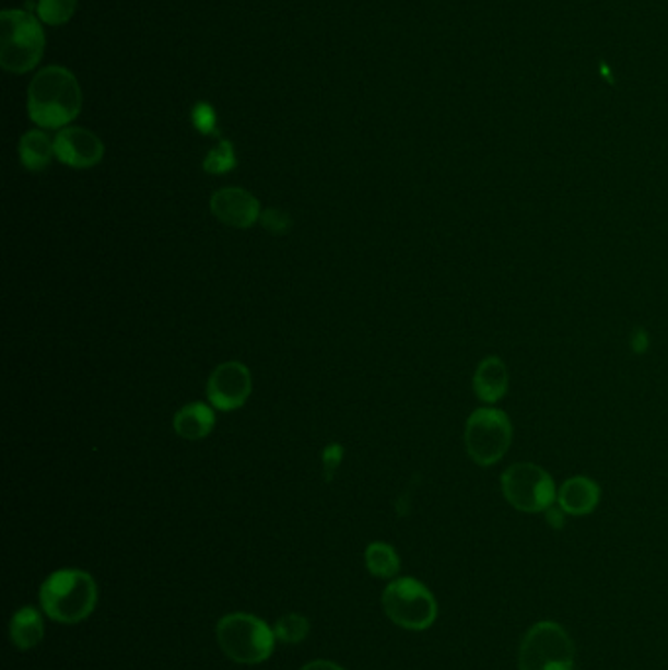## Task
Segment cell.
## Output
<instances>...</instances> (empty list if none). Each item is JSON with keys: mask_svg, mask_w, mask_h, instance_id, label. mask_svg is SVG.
Segmentation results:
<instances>
[{"mask_svg": "<svg viewBox=\"0 0 668 670\" xmlns=\"http://www.w3.org/2000/svg\"><path fill=\"white\" fill-rule=\"evenodd\" d=\"M83 106V93L77 77L61 66L42 69L28 86L30 120L44 130H63L73 122Z\"/></svg>", "mask_w": 668, "mask_h": 670, "instance_id": "1", "label": "cell"}, {"mask_svg": "<svg viewBox=\"0 0 668 670\" xmlns=\"http://www.w3.org/2000/svg\"><path fill=\"white\" fill-rule=\"evenodd\" d=\"M39 602L54 622H83L95 612L98 588L95 578L79 568H61L39 588Z\"/></svg>", "mask_w": 668, "mask_h": 670, "instance_id": "2", "label": "cell"}, {"mask_svg": "<svg viewBox=\"0 0 668 670\" xmlns=\"http://www.w3.org/2000/svg\"><path fill=\"white\" fill-rule=\"evenodd\" d=\"M0 30V66L10 73H28L46 51V34L26 10H4Z\"/></svg>", "mask_w": 668, "mask_h": 670, "instance_id": "3", "label": "cell"}, {"mask_svg": "<svg viewBox=\"0 0 668 670\" xmlns=\"http://www.w3.org/2000/svg\"><path fill=\"white\" fill-rule=\"evenodd\" d=\"M216 639L227 659L257 665L273 655L274 630L251 614H227L218 622Z\"/></svg>", "mask_w": 668, "mask_h": 670, "instance_id": "4", "label": "cell"}, {"mask_svg": "<svg viewBox=\"0 0 668 670\" xmlns=\"http://www.w3.org/2000/svg\"><path fill=\"white\" fill-rule=\"evenodd\" d=\"M514 439V427L508 414L499 408L487 407L474 410L465 425V447L479 467L500 463L509 451Z\"/></svg>", "mask_w": 668, "mask_h": 670, "instance_id": "5", "label": "cell"}, {"mask_svg": "<svg viewBox=\"0 0 668 670\" xmlns=\"http://www.w3.org/2000/svg\"><path fill=\"white\" fill-rule=\"evenodd\" d=\"M385 614L410 632H424L437 620V602L427 586L412 576L396 578L383 592Z\"/></svg>", "mask_w": 668, "mask_h": 670, "instance_id": "6", "label": "cell"}, {"mask_svg": "<svg viewBox=\"0 0 668 670\" xmlns=\"http://www.w3.org/2000/svg\"><path fill=\"white\" fill-rule=\"evenodd\" d=\"M518 661L519 670H573V639L559 623H536L521 639Z\"/></svg>", "mask_w": 668, "mask_h": 670, "instance_id": "7", "label": "cell"}, {"mask_svg": "<svg viewBox=\"0 0 668 670\" xmlns=\"http://www.w3.org/2000/svg\"><path fill=\"white\" fill-rule=\"evenodd\" d=\"M502 494L512 508L526 514H539L553 508L556 486L553 477L536 463L509 465L502 472Z\"/></svg>", "mask_w": 668, "mask_h": 670, "instance_id": "8", "label": "cell"}, {"mask_svg": "<svg viewBox=\"0 0 668 670\" xmlns=\"http://www.w3.org/2000/svg\"><path fill=\"white\" fill-rule=\"evenodd\" d=\"M251 390H254L251 373L239 361H227L218 365L208 378V400L220 412L239 410L251 397Z\"/></svg>", "mask_w": 668, "mask_h": 670, "instance_id": "9", "label": "cell"}, {"mask_svg": "<svg viewBox=\"0 0 668 670\" xmlns=\"http://www.w3.org/2000/svg\"><path fill=\"white\" fill-rule=\"evenodd\" d=\"M56 157L67 167L89 169L95 167L104 157V143L96 133L86 128H63L54 138Z\"/></svg>", "mask_w": 668, "mask_h": 670, "instance_id": "10", "label": "cell"}, {"mask_svg": "<svg viewBox=\"0 0 668 670\" xmlns=\"http://www.w3.org/2000/svg\"><path fill=\"white\" fill-rule=\"evenodd\" d=\"M210 210L216 216L218 222L224 226L247 230L259 222L261 218V204L255 199L249 190L239 187H226L212 195Z\"/></svg>", "mask_w": 668, "mask_h": 670, "instance_id": "11", "label": "cell"}, {"mask_svg": "<svg viewBox=\"0 0 668 670\" xmlns=\"http://www.w3.org/2000/svg\"><path fill=\"white\" fill-rule=\"evenodd\" d=\"M509 373L506 363L490 355L479 363L472 377V390L480 402L494 407L502 398L508 395Z\"/></svg>", "mask_w": 668, "mask_h": 670, "instance_id": "12", "label": "cell"}, {"mask_svg": "<svg viewBox=\"0 0 668 670\" xmlns=\"http://www.w3.org/2000/svg\"><path fill=\"white\" fill-rule=\"evenodd\" d=\"M556 502L566 516H588L600 504V486L588 477H571L556 491Z\"/></svg>", "mask_w": 668, "mask_h": 670, "instance_id": "13", "label": "cell"}, {"mask_svg": "<svg viewBox=\"0 0 668 670\" xmlns=\"http://www.w3.org/2000/svg\"><path fill=\"white\" fill-rule=\"evenodd\" d=\"M216 425V412L212 404L204 402H190L187 407L180 408L179 412L173 418V430L175 434L187 439V442H200L212 434Z\"/></svg>", "mask_w": 668, "mask_h": 670, "instance_id": "14", "label": "cell"}, {"mask_svg": "<svg viewBox=\"0 0 668 670\" xmlns=\"http://www.w3.org/2000/svg\"><path fill=\"white\" fill-rule=\"evenodd\" d=\"M44 633H46L44 620L36 608L26 606L12 615L10 639L14 643V647H19L22 651H28L39 645L44 639Z\"/></svg>", "mask_w": 668, "mask_h": 670, "instance_id": "15", "label": "cell"}, {"mask_svg": "<svg viewBox=\"0 0 668 670\" xmlns=\"http://www.w3.org/2000/svg\"><path fill=\"white\" fill-rule=\"evenodd\" d=\"M20 161L28 171H42L56 157L54 140L44 130H30L19 145Z\"/></svg>", "mask_w": 668, "mask_h": 670, "instance_id": "16", "label": "cell"}, {"mask_svg": "<svg viewBox=\"0 0 668 670\" xmlns=\"http://www.w3.org/2000/svg\"><path fill=\"white\" fill-rule=\"evenodd\" d=\"M365 565L368 573L378 578H395L400 571V557L396 549L383 541H375L365 551Z\"/></svg>", "mask_w": 668, "mask_h": 670, "instance_id": "17", "label": "cell"}, {"mask_svg": "<svg viewBox=\"0 0 668 670\" xmlns=\"http://www.w3.org/2000/svg\"><path fill=\"white\" fill-rule=\"evenodd\" d=\"M236 150L230 140H220L216 148L208 152L207 160L202 163V167L210 175H226L230 171L236 169Z\"/></svg>", "mask_w": 668, "mask_h": 670, "instance_id": "18", "label": "cell"}, {"mask_svg": "<svg viewBox=\"0 0 668 670\" xmlns=\"http://www.w3.org/2000/svg\"><path fill=\"white\" fill-rule=\"evenodd\" d=\"M310 633V623L301 614H286L274 623V635L289 645L302 643Z\"/></svg>", "mask_w": 668, "mask_h": 670, "instance_id": "19", "label": "cell"}, {"mask_svg": "<svg viewBox=\"0 0 668 670\" xmlns=\"http://www.w3.org/2000/svg\"><path fill=\"white\" fill-rule=\"evenodd\" d=\"M77 0H39L38 19L49 26H63L75 16Z\"/></svg>", "mask_w": 668, "mask_h": 670, "instance_id": "20", "label": "cell"}, {"mask_svg": "<svg viewBox=\"0 0 668 670\" xmlns=\"http://www.w3.org/2000/svg\"><path fill=\"white\" fill-rule=\"evenodd\" d=\"M190 118H192V126H195L202 136H218V114L212 104H195V108H192V113H190Z\"/></svg>", "mask_w": 668, "mask_h": 670, "instance_id": "21", "label": "cell"}, {"mask_svg": "<svg viewBox=\"0 0 668 670\" xmlns=\"http://www.w3.org/2000/svg\"><path fill=\"white\" fill-rule=\"evenodd\" d=\"M259 222H261V226H263L267 232H271L274 236H283L292 226V220L291 216H289V212L279 210V208H267V210H263V212H261V218H259Z\"/></svg>", "mask_w": 668, "mask_h": 670, "instance_id": "22", "label": "cell"}, {"mask_svg": "<svg viewBox=\"0 0 668 670\" xmlns=\"http://www.w3.org/2000/svg\"><path fill=\"white\" fill-rule=\"evenodd\" d=\"M343 455H345L343 445H326V449H324V454H321V469H324L326 481L330 482L331 479L336 477V472H338L339 467H341V461H343Z\"/></svg>", "mask_w": 668, "mask_h": 670, "instance_id": "23", "label": "cell"}, {"mask_svg": "<svg viewBox=\"0 0 668 670\" xmlns=\"http://www.w3.org/2000/svg\"><path fill=\"white\" fill-rule=\"evenodd\" d=\"M302 670H345L341 669L339 665L331 661H312L306 665V667H302Z\"/></svg>", "mask_w": 668, "mask_h": 670, "instance_id": "24", "label": "cell"}, {"mask_svg": "<svg viewBox=\"0 0 668 670\" xmlns=\"http://www.w3.org/2000/svg\"><path fill=\"white\" fill-rule=\"evenodd\" d=\"M563 516H565V512L561 510V508H559V510H555V508H549V510H547V518H549V521H551L555 528H561V526H563Z\"/></svg>", "mask_w": 668, "mask_h": 670, "instance_id": "25", "label": "cell"}]
</instances>
